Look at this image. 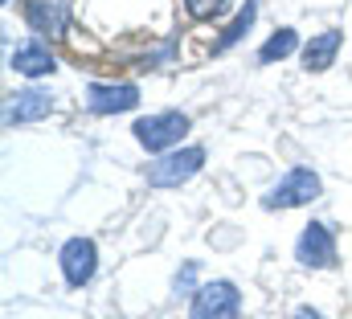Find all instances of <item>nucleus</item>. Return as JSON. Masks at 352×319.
I'll list each match as a JSON object with an SVG mask.
<instances>
[{
    "label": "nucleus",
    "mask_w": 352,
    "mask_h": 319,
    "mask_svg": "<svg viewBox=\"0 0 352 319\" xmlns=\"http://www.w3.org/2000/svg\"><path fill=\"white\" fill-rule=\"evenodd\" d=\"M295 319H324V316H320L316 307H299V311H295Z\"/></svg>",
    "instance_id": "15"
},
{
    "label": "nucleus",
    "mask_w": 352,
    "mask_h": 319,
    "mask_svg": "<svg viewBox=\"0 0 352 319\" xmlns=\"http://www.w3.org/2000/svg\"><path fill=\"white\" fill-rule=\"evenodd\" d=\"M254 16H258V0H246V8H238V16L221 29V41L213 45L217 54H226V50H234L246 33H250V25H254Z\"/></svg>",
    "instance_id": "12"
},
{
    "label": "nucleus",
    "mask_w": 352,
    "mask_h": 319,
    "mask_svg": "<svg viewBox=\"0 0 352 319\" xmlns=\"http://www.w3.org/2000/svg\"><path fill=\"white\" fill-rule=\"evenodd\" d=\"M188 127H192V123H188L184 111H156V115L135 119L131 135H135V144H140L144 152L164 156V152L180 148V135H188Z\"/></svg>",
    "instance_id": "1"
},
{
    "label": "nucleus",
    "mask_w": 352,
    "mask_h": 319,
    "mask_svg": "<svg viewBox=\"0 0 352 319\" xmlns=\"http://www.w3.org/2000/svg\"><path fill=\"white\" fill-rule=\"evenodd\" d=\"M8 66H12L21 78H45V74H54V70H58V62H54V54H50V45H45V41H29V45L12 50Z\"/></svg>",
    "instance_id": "10"
},
{
    "label": "nucleus",
    "mask_w": 352,
    "mask_h": 319,
    "mask_svg": "<svg viewBox=\"0 0 352 319\" xmlns=\"http://www.w3.org/2000/svg\"><path fill=\"white\" fill-rule=\"evenodd\" d=\"M205 168V148H173V152H164V156H156L148 164V184L152 188H180V184H188L197 172Z\"/></svg>",
    "instance_id": "2"
},
{
    "label": "nucleus",
    "mask_w": 352,
    "mask_h": 319,
    "mask_svg": "<svg viewBox=\"0 0 352 319\" xmlns=\"http://www.w3.org/2000/svg\"><path fill=\"white\" fill-rule=\"evenodd\" d=\"M25 21L37 37L62 41L70 33V0H25Z\"/></svg>",
    "instance_id": "6"
},
{
    "label": "nucleus",
    "mask_w": 352,
    "mask_h": 319,
    "mask_svg": "<svg viewBox=\"0 0 352 319\" xmlns=\"http://www.w3.org/2000/svg\"><path fill=\"white\" fill-rule=\"evenodd\" d=\"M54 111V94L50 90H21L8 98V123H37Z\"/></svg>",
    "instance_id": "11"
},
{
    "label": "nucleus",
    "mask_w": 352,
    "mask_h": 319,
    "mask_svg": "<svg viewBox=\"0 0 352 319\" xmlns=\"http://www.w3.org/2000/svg\"><path fill=\"white\" fill-rule=\"evenodd\" d=\"M320 176L311 168H291L278 176V184L263 197V209H299V205H311L320 197Z\"/></svg>",
    "instance_id": "4"
},
{
    "label": "nucleus",
    "mask_w": 352,
    "mask_h": 319,
    "mask_svg": "<svg viewBox=\"0 0 352 319\" xmlns=\"http://www.w3.org/2000/svg\"><path fill=\"white\" fill-rule=\"evenodd\" d=\"M295 258L307 270H332L336 266V238H332V230L320 226V221L303 226V234L295 241Z\"/></svg>",
    "instance_id": "5"
},
{
    "label": "nucleus",
    "mask_w": 352,
    "mask_h": 319,
    "mask_svg": "<svg viewBox=\"0 0 352 319\" xmlns=\"http://www.w3.org/2000/svg\"><path fill=\"white\" fill-rule=\"evenodd\" d=\"M58 266H62V278H66V287H87L90 278H94V270H98V250H94V241L90 238H70L62 245V254H58Z\"/></svg>",
    "instance_id": "7"
},
{
    "label": "nucleus",
    "mask_w": 352,
    "mask_h": 319,
    "mask_svg": "<svg viewBox=\"0 0 352 319\" xmlns=\"http://www.w3.org/2000/svg\"><path fill=\"white\" fill-rule=\"evenodd\" d=\"M238 311H242V291L226 278L197 287L188 299V319H238Z\"/></svg>",
    "instance_id": "3"
},
{
    "label": "nucleus",
    "mask_w": 352,
    "mask_h": 319,
    "mask_svg": "<svg viewBox=\"0 0 352 319\" xmlns=\"http://www.w3.org/2000/svg\"><path fill=\"white\" fill-rule=\"evenodd\" d=\"M4 4H8V0H4Z\"/></svg>",
    "instance_id": "16"
},
{
    "label": "nucleus",
    "mask_w": 352,
    "mask_h": 319,
    "mask_svg": "<svg viewBox=\"0 0 352 319\" xmlns=\"http://www.w3.org/2000/svg\"><path fill=\"white\" fill-rule=\"evenodd\" d=\"M295 50H299V33H295V29H278V33L266 41L263 50H258V62H263V66H270V62H283V58H291Z\"/></svg>",
    "instance_id": "13"
},
{
    "label": "nucleus",
    "mask_w": 352,
    "mask_h": 319,
    "mask_svg": "<svg viewBox=\"0 0 352 319\" xmlns=\"http://www.w3.org/2000/svg\"><path fill=\"white\" fill-rule=\"evenodd\" d=\"M234 8V0H184V12L192 21H217Z\"/></svg>",
    "instance_id": "14"
},
{
    "label": "nucleus",
    "mask_w": 352,
    "mask_h": 319,
    "mask_svg": "<svg viewBox=\"0 0 352 319\" xmlns=\"http://www.w3.org/2000/svg\"><path fill=\"white\" fill-rule=\"evenodd\" d=\"M140 102V86L131 82H94L87 90V107L94 115H123Z\"/></svg>",
    "instance_id": "8"
},
{
    "label": "nucleus",
    "mask_w": 352,
    "mask_h": 319,
    "mask_svg": "<svg viewBox=\"0 0 352 319\" xmlns=\"http://www.w3.org/2000/svg\"><path fill=\"white\" fill-rule=\"evenodd\" d=\"M340 45H344V33H340V29H324V33H316V37L303 45V70H307V74H324V70H332Z\"/></svg>",
    "instance_id": "9"
}]
</instances>
